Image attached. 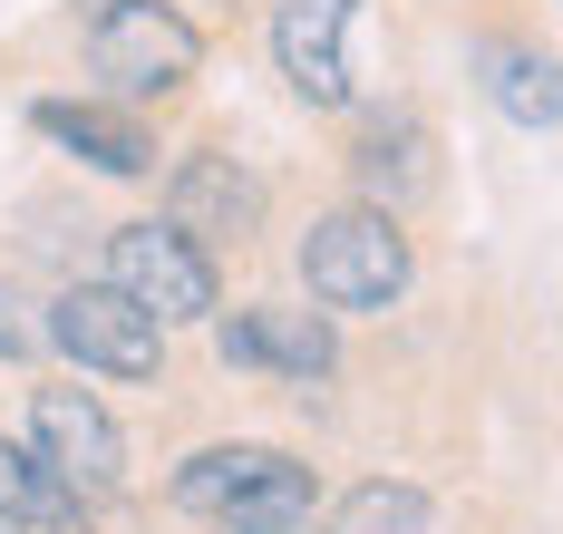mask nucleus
Returning <instances> with one entry per match:
<instances>
[{
  "instance_id": "f257e3e1",
  "label": "nucleus",
  "mask_w": 563,
  "mask_h": 534,
  "mask_svg": "<svg viewBox=\"0 0 563 534\" xmlns=\"http://www.w3.org/2000/svg\"><path fill=\"white\" fill-rule=\"evenodd\" d=\"M88 68L117 108H146V98H185L195 68H205V30L175 10V0H98L88 20Z\"/></svg>"
},
{
  "instance_id": "f03ea898",
  "label": "nucleus",
  "mask_w": 563,
  "mask_h": 534,
  "mask_svg": "<svg viewBox=\"0 0 563 534\" xmlns=\"http://www.w3.org/2000/svg\"><path fill=\"white\" fill-rule=\"evenodd\" d=\"M301 282L321 311H389L408 282H418V253H408V224L389 204H340L301 234Z\"/></svg>"
},
{
  "instance_id": "7ed1b4c3",
  "label": "nucleus",
  "mask_w": 563,
  "mask_h": 534,
  "mask_svg": "<svg viewBox=\"0 0 563 534\" xmlns=\"http://www.w3.org/2000/svg\"><path fill=\"white\" fill-rule=\"evenodd\" d=\"M108 282L156 331H175V321H214V253L205 243H185L175 224H117L108 234Z\"/></svg>"
},
{
  "instance_id": "20e7f679",
  "label": "nucleus",
  "mask_w": 563,
  "mask_h": 534,
  "mask_svg": "<svg viewBox=\"0 0 563 534\" xmlns=\"http://www.w3.org/2000/svg\"><path fill=\"white\" fill-rule=\"evenodd\" d=\"M49 341L78 369H98V379H156L166 369V331L117 292V282H68L49 301Z\"/></svg>"
},
{
  "instance_id": "39448f33",
  "label": "nucleus",
  "mask_w": 563,
  "mask_h": 534,
  "mask_svg": "<svg viewBox=\"0 0 563 534\" xmlns=\"http://www.w3.org/2000/svg\"><path fill=\"white\" fill-rule=\"evenodd\" d=\"M166 224L185 243H205V253H243L263 234V176L243 156H224V146H195L166 176Z\"/></svg>"
},
{
  "instance_id": "423d86ee",
  "label": "nucleus",
  "mask_w": 563,
  "mask_h": 534,
  "mask_svg": "<svg viewBox=\"0 0 563 534\" xmlns=\"http://www.w3.org/2000/svg\"><path fill=\"white\" fill-rule=\"evenodd\" d=\"M30 447H40V467L88 505V496H108L117 476H126V437H117V418L88 399V389H30Z\"/></svg>"
},
{
  "instance_id": "0eeeda50",
  "label": "nucleus",
  "mask_w": 563,
  "mask_h": 534,
  "mask_svg": "<svg viewBox=\"0 0 563 534\" xmlns=\"http://www.w3.org/2000/svg\"><path fill=\"white\" fill-rule=\"evenodd\" d=\"M233 369H273V379H331L340 369V341H331V311H301V301H243L214 321Z\"/></svg>"
},
{
  "instance_id": "6e6552de",
  "label": "nucleus",
  "mask_w": 563,
  "mask_h": 534,
  "mask_svg": "<svg viewBox=\"0 0 563 534\" xmlns=\"http://www.w3.org/2000/svg\"><path fill=\"white\" fill-rule=\"evenodd\" d=\"M350 20H360V0H273V59L291 78V98H311V108H350L360 98Z\"/></svg>"
},
{
  "instance_id": "1a4fd4ad",
  "label": "nucleus",
  "mask_w": 563,
  "mask_h": 534,
  "mask_svg": "<svg viewBox=\"0 0 563 534\" xmlns=\"http://www.w3.org/2000/svg\"><path fill=\"white\" fill-rule=\"evenodd\" d=\"M30 126L49 146H68L78 166H98V176H156V156H166L156 126L136 118V108H108V98H40Z\"/></svg>"
},
{
  "instance_id": "9d476101",
  "label": "nucleus",
  "mask_w": 563,
  "mask_h": 534,
  "mask_svg": "<svg viewBox=\"0 0 563 534\" xmlns=\"http://www.w3.org/2000/svg\"><path fill=\"white\" fill-rule=\"evenodd\" d=\"M273 486H311V467L291 457V447H253V437H233V447H195L185 467H175V505L185 515H224V505H253V496H273Z\"/></svg>"
},
{
  "instance_id": "9b49d317",
  "label": "nucleus",
  "mask_w": 563,
  "mask_h": 534,
  "mask_svg": "<svg viewBox=\"0 0 563 534\" xmlns=\"http://www.w3.org/2000/svg\"><path fill=\"white\" fill-rule=\"evenodd\" d=\"M476 78H486L496 118H515V126H563V59H554V49L486 30V40H476Z\"/></svg>"
},
{
  "instance_id": "f8f14e48",
  "label": "nucleus",
  "mask_w": 563,
  "mask_h": 534,
  "mask_svg": "<svg viewBox=\"0 0 563 534\" xmlns=\"http://www.w3.org/2000/svg\"><path fill=\"white\" fill-rule=\"evenodd\" d=\"M428 156H438L428 118H408V108H398V118H379L369 136H360V156H350V166H360V176L379 185V204L398 214L408 194H428V185H438V166H428Z\"/></svg>"
},
{
  "instance_id": "ddd939ff",
  "label": "nucleus",
  "mask_w": 563,
  "mask_h": 534,
  "mask_svg": "<svg viewBox=\"0 0 563 534\" xmlns=\"http://www.w3.org/2000/svg\"><path fill=\"white\" fill-rule=\"evenodd\" d=\"M0 525L20 534H78V496L40 467V447H20V437H0Z\"/></svg>"
},
{
  "instance_id": "4468645a",
  "label": "nucleus",
  "mask_w": 563,
  "mask_h": 534,
  "mask_svg": "<svg viewBox=\"0 0 563 534\" xmlns=\"http://www.w3.org/2000/svg\"><path fill=\"white\" fill-rule=\"evenodd\" d=\"M321 534H438V505H428V486L379 476V486H360V496H350Z\"/></svg>"
},
{
  "instance_id": "2eb2a0df",
  "label": "nucleus",
  "mask_w": 563,
  "mask_h": 534,
  "mask_svg": "<svg viewBox=\"0 0 563 534\" xmlns=\"http://www.w3.org/2000/svg\"><path fill=\"white\" fill-rule=\"evenodd\" d=\"M214 534H321L311 525V486H273V496H253V505H224Z\"/></svg>"
},
{
  "instance_id": "dca6fc26",
  "label": "nucleus",
  "mask_w": 563,
  "mask_h": 534,
  "mask_svg": "<svg viewBox=\"0 0 563 534\" xmlns=\"http://www.w3.org/2000/svg\"><path fill=\"white\" fill-rule=\"evenodd\" d=\"M30 351H40V321H30V311H20V292L0 282V359H30Z\"/></svg>"
},
{
  "instance_id": "f3484780",
  "label": "nucleus",
  "mask_w": 563,
  "mask_h": 534,
  "mask_svg": "<svg viewBox=\"0 0 563 534\" xmlns=\"http://www.w3.org/2000/svg\"><path fill=\"white\" fill-rule=\"evenodd\" d=\"M0 534H20V525H0Z\"/></svg>"
}]
</instances>
